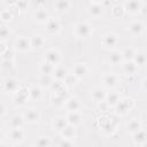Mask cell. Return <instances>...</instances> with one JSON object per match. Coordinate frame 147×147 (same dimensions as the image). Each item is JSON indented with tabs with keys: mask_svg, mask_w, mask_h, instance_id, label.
Returning <instances> with one entry per match:
<instances>
[{
	"mask_svg": "<svg viewBox=\"0 0 147 147\" xmlns=\"http://www.w3.org/2000/svg\"><path fill=\"white\" fill-rule=\"evenodd\" d=\"M140 8H141V2L139 0H129L125 3V9L131 14L138 13L140 10Z\"/></svg>",
	"mask_w": 147,
	"mask_h": 147,
	"instance_id": "11",
	"label": "cell"
},
{
	"mask_svg": "<svg viewBox=\"0 0 147 147\" xmlns=\"http://www.w3.org/2000/svg\"><path fill=\"white\" fill-rule=\"evenodd\" d=\"M23 118H24V121H26L28 123H36V122H38V119H39V113H38V110L34 109V108L28 109V111L24 113Z\"/></svg>",
	"mask_w": 147,
	"mask_h": 147,
	"instance_id": "7",
	"label": "cell"
},
{
	"mask_svg": "<svg viewBox=\"0 0 147 147\" xmlns=\"http://www.w3.org/2000/svg\"><path fill=\"white\" fill-rule=\"evenodd\" d=\"M88 13H90V15L93 16V17H100V16L103 14V8H102L101 5L94 3V5H92V6L90 7Z\"/></svg>",
	"mask_w": 147,
	"mask_h": 147,
	"instance_id": "18",
	"label": "cell"
},
{
	"mask_svg": "<svg viewBox=\"0 0 147 147\" xmlns=\"http://www.w3.org/2000/svg\"><path fill=\"white\" fill-rule=\"evenodd\" d=\"M1 17H2L3 21H9L10 17H11V14L9 13V10H3V11L1 13Z\"/></svg>",
	"mask_w": 147,
	"mask_h": 147,
	"instance_id": "36",
	"label": "cell"
},
{
	"mask_svg": "<svg viewBox=\"0 0 147 147\" xmlns=\"http://www.w3.org/2000/svg\"><path fill=\"white\" fill-rule=\"evenodd\" d=\"M5 113V106L2 102H0V115H2Z\"/></svg>",
	"mask_w": 147,
	"mask_h": 147,
	"instance_id": "37",
	"label": "cell"
},
{
	"mask_svg": "<svg viewBox=\"0 0 147 147\" xmlns=\"http://www.w3.org/2000/svg\"><path fill=\"white\" fill-rule=\"evenodd\" d=\"M67 122L68 124L70 125H77L82 122V116L78 111H68V115H67Z\"/></svg>",
	"mask_w": 147,
	"mask_h": 147,
	"instance_id": "10",
	"label": "cell"
},
{
	"mask_svg": "<svg viewBox=\"0 0 147 147\" xmlns=\"http://www.w3.org/2000/svg\"><path fill=\"white\" fill-rule=\"evenodd\" d=\"M45 42V39L41 37V36H33L31 39H30V44H31V47L36 48V49H39L40 47H42Z\"/></svg>",
	"mask_w": 147,
	"mask_h": 147,
	"instance_id": "21",
	"label": "cell"
},
{
	"mask_svg": "<svg viewBox=\"0 0 147 147\" xmlns=\"http://www.w3.org/2000/svg\"><path fill=\"white\" fill-rule=\"evenodd\" d=\"M93 32V26L87 22H80L75 26V34L79 38H87Z\"/></svg>",
	"mask_w": 147,
	"mask_h": 147,
	"instance_id": "1",
	"label": "cell"
},
{
	"mask_svg": "<svg viewBox=\"0 0 147 147\" xmlns=\"http://www.w3.org/2000/svg\"><path fill=\"white\" fill-rule=\"evenodd\" d=\"M56 8L59 9V10H65V9H68L69 8V1L68 0H57L56 1Z\"/></svg>",
	"mask_w": 147,
	"mask_h": 147,
	"instance_id": "31",
	"label": "cell"
},
{
	"mask_svg": "<svg viewBox=\"0 0 147 147\" xmlns=\"http://www.w3.org/2000/svg\"><path fill=\"white\" fill-rule=\"evenodd\" d=\"M17 87H18V83L13 78L7 79L5 83V90L8 92H15L17 90Z\"/></svg>",
	"mask_w": 147,
	"mask_h": 147,
	"instance_id": "23",
	"label": "cell"
},
{
	"mask_svg": "<svg viewBox=\"0 0 147 147\" xmlns=\"http://www.w3.org/2000/svg\"><path fill=\"white\" fill-rule=\"evenodd\" d=\"M122 54H123V59L132 60V59H133V56H134V54H136V52H134V49H133V48H126Z\"/></svg>",
	"mask_w": 147,
	"mask_h": 147,
	"instance_id": "33",
	"label": "cell"
},
{
	"mask_svg": "<svg viewBox=\"0 0 147 147\" xmlns=\"http://www.w3.org/2000/svg\"><path fill=\"white\" fill-rule=\"evenodd\" d=\"M106 95H107V93H106L105 88H102V87H95V88H93V91H91V98L96 102L103 101L106 99Z\"/></svg>",
	"mask_w": 147,
	"mask_h": 147,
	"instance_id": "8",
	"label": "cell"
},
{
	"mask_svg": "<svg viewBox=\"0 0 147 147\" xmlns=\"http://www.w3.org/2000/svg\"><path fill=\"white\" fill-rule=\"evenodd\" d=\"M102 82H103V85H105L106 87H114V86H116L117 83H118V77H117L115 74L109 72V74L103 75Z\"/></svg>",
	"mask_w": 147,
	"mask_h": 147,
	"instance_id": "6",
	"label": "cell"
},
{
	"mask_svg": "<svg viewBox=\"0 0 147 147\" xmlns=\"http://www.w3.org/2000/svg\"><path fill=\"white\" fill-rule=\"evenodd\" d=\"M61 133H62L63 138H65V139H68V140H71V139H74L75 136H76L75 126L69 124V125H67V126L61 131Z\"/></svg>",
	"mask_w": 147,
	"mask_h": 147,
	"instance_id": "17",
	"label": "cell"
},
{
	"mask_svg": "<svg viewBox=\"0 0 147 147\" xmlns=\"http://www.w3.org/2000/svg\"><path fill=\"white\" fill-rule=\"evenodd\" d=\"M87 71H88V68H87V65L85 63H77L72 69V72H74L72 75L75 77L82 78L87 74Z\"/></svg>",
	"mask_w": 147,
	"mask_h": 147,
	"instance_id": "9",
	"label": "cell"
},
{
	"mask_svg": "<svg viewBox=\"0 0 147 147\" xmlns=\"http://www.w3.org/2000/svg\"><path fill=\"white\" fill-rule=\"evenodd\" d=\"M142 29H144V25H142L140 22H134V23H132V24L130 25L129 31H130L133 36H138V34L141 33Z\"/></svg>",
	"mask_w": 147,
	"mask_h": 147,
	"instance_id": "22",
	"label": "cell"
},
{
	"mask_svg": "<svg viewBox=\"0 0 147 147\" xmlns=\"http://www.w3.org/2000/svg\"><path fill=\"white\" fill-rule=\"evenodd\" d=\"M36 145H38V146H48V145H51V140L47 137H41L36 141Z\"/></svg>",
	"mask_w": 147,
	"mask_h": 147,
	"instance_id": "34",
	"label": "cell"
},
{
	"mask_svg": "<svg viewBox=\"0 0 147 147\" xmlns=\"http://www.w3.org/2000/svg\"><path fill=\"white\" fill-rule=\"evenodd\" d=\"M134 134V138H133V140H134V142L137 144V145H140V146H142V145H145L146 144V132L144 131V130H139V131H137L136 133H133Z\"/></svg>",
	"mask_w": 147,
	"mask_h": 147,
	"instance_id": "19",
	"label": "cell"
},
{
	"mask_svg": "<svg viewBox=\"0 0 147 147\" xmlns=\"http://www.w3.org/2000/svg\"><path fill=\"white\" fill-rule=\"evenodd\" d=\"M105 100L108 103V106H115L118 102V100H119V95L117 93H115V92H110L109 94L106 95Z\"/></svg>",
	"mask_w": 147,
	"mask_h": 147,
	"instance_id": "24",
	"label": "cell"
},
{
	"mask_svg": "<svg viewBox=\"0 0 147 147\" xmlns=\"http://www.w3.org/2000/svg\"><path fill=\"white\" fill-rule=\"evenodd\" d=\"M141 129V123H140V121H138V119H131L129 123H127V125H126V130H127V132L129 133H136L137 131H139Z\"/></svg>",
	"mask_w": 147,
	"mask_h": 147,
	"instance_id": "16",
	"label": "cell"
},
{
	"mask_svg": "<svg viewBox=\"0 0 147 147\" xmlns=\"http://www.w3.org/2000/svg\"><path fill=\"white\" fill-rule=\"evenodd\" d=\"M1 140H2V134L0 133V141H1Z\"/></svg>",
	"mask_w": 147,
	"mask_h": 147,
	"instance_id": "38",
	"label": "cell"
},
{
	"mask_svg": "<svg viewBox=\"0 0 147 147\" xmlns=\"http://www.w3.org/2000/svg\"><path fill=\"white\" fill-rule=\"evenodd\" d=\"M109 60H110V62H111L113 64H118V63H121L122 60H123V54H122V52H119V51H114V52L110 54Z\"/></svg>",
	"mask_w": 147,
	"mask_h": 147,
	"instance_id": "25",
	"label": "cell"
},
{
	"mask_svg": "<svg viewBox=\"0 0 147 147\" xmlns=\"http://www.w3.org/2000/svg\"><path fill=\"white\" fill-rule=\"evenodd\" d=\"M53 71H54V65L49 64V63L46 62V61L40 65V72H41L42 75H51Z\"/></svg>",
	"mask_w": 147,
	"mask_h": 147,
	"instance_id": "28",
	"label": "cell"
},
{
	"mask_svg": "<svg viewBox=\"0 0 147 147\" xmlns=\"http://www.w3.org/2000/svg\"><path fill=\"white\" fill-rule=\"evenodd\" d=\"M102 42H103V46H105L106 48L114 47V46H116L117 42H118V37H117V34L109 32V33H107V34L103 36Z\"/></svg>",
	"mask_w": 147,
	"mask_h": 147,
	"instance_id": "5",
	"label": "cell"
},
{
	"mask_svg": "<svg viewBox=\"0 0 147 147\" xmlns=\"http://www.w3.org/2000/svg\"><path fill=\"white\" fill-rule=\"evenodd\" d=\"M123 70L126 75H133L137 70V64L133 63V62H126L124 65H123Z\"/></svg>",
	"mask_w": 147,
	"mask_h": 147,
	"instance_id": "27",
	"label": "cell"
},
{
	"mask_svg": "<svg viewBox=\"0 0 147 147\" xmlns=\"http://www.w3.org/2000/svg\"><path fill=\"white\" fill-rule=\"evenodd\" d=\"M46 31L48 33H56L59 30H60V24L54 18H48L46 21Z\"/></svg>",
	"mask_w": 147,
	"mask_h": 147,
	"instance_id": "12",
	"label": "cell"
},
{
	"mask_svg": "<svg viewBox=\"0 0 147 147\" xmlns=\"http://www.w3.org/2000/svg\"><path fill=\"white\" fill-rule=\"evenodd\" d=\"M132 60H134V63L137 65H142L146 62V56H145L144 53H136Z\"/></svg>",
	"mask_w": 147,
	"mask_h": 147,
	"instance_id": "30",
	"label": "cell"
},
{
	"mask_svg": "<svg viewBox=\"0 0 147 147\" xmlns=\"http://www.w3.org/2000/svg\"><path fill=\"white\" fill-rule=\"evenodd\" d=\"M10 34V31L7 26H0V39H6Z\"/></svg>",
	"mask_w": 147,
	"mask_h": 147,
	"instance_id": "35",
	"label": "cell"
},
{
	"mask_svg": "<svg viewBox=\"0 0 147 147\" xmlns=\"http://www.w3.org/2000/svg\"><path fill=\"white\" fill-rule=\"evenodd\" d=\"M133 105H134L133 100L126 98V99H123V100H118V102L115 106L117 107V113L119 115H125L133 107Z\"/></svg>",
	"mask_w": 147,
	"mask_h": 147,
	"instance_id": "2",
	"label": "cell"
},
{
	"mask_svg": "<svg viewBox=\"0 0 147 147\" xmlns=\"http://www.w3.org/2000/svg\"><path fill=\"white\" fill-rule=\"evenodd\" d=\"M23 123H24V118H23V116H20V115H15L10 119L11 127H22Z\"/></svg>",
	"mask_w": 147,
	"mask_h": 147,
	"instance_id": "26",
	"label": "cell"
},
{
	"mask_svg": "<svg viewBox=\"0 0 147 147\" xmlns=\"http://www.w3.org/2000/svg\"><path fill=\"white\" fill-rule=\"evenodd\" d=\"M54 76H55V78L57 79V80H64L65 79V77L68 76L67 75V70L64 69V68H56L54 71Z\"/></svg>",
	"mask_w": 147,
	"mask_h": 147,
	"instance_id": "29",
	"label": "cell"
},
{
	"mask_svg": "<svg viewBox=\"0 0 147 147\" xmlns=\"http://www.w3.org/2000/svg\"><path fill=\"white\" fill-rule=\"evenodd\" d=\"M52 125H53V129H54V130L61 132V131L68 125V122H67V118H65V117H61V116H59V117L54 118Z\"/></svg>",
	"mask_w": 147,
	"mask_h": 147,
	"instance_id": "13",
	"label": "cell"
},
{
	"mask_svg": "<svg viewBox=\"0 0 147 147\" xmlns=\"http://www.w3.org/2000/svg\"><path fill=\"white\" fill-rule=\"evenodd\" d=\"M80 102L77 98H71L67 101L65 103V107L68 109V111H78V109L80 108Z\"/></svg>",
	"mask_w": 147,
	"mask_h": 147,
	"instance_id": "15",
	"label": "cell"
},
{
	"mask_svg": "<svg viewBox=\"0 0 147 147\" xmlns=\"http://www.w3.org/2000/svg\"><path fill=\"white\" fill-rule=\"evenodd\" d=\"M31 47V44H30V39L28 37H18L15 41V48L20 52H25L28 49H30Z\"/></svg>",
	"mask_w": 147,
	"mask_h": 147,
	"instance_id": "4",
	"label": "cell"
},
{
	"mask_svg": "<svg viewBox=\"0 0 147 147\" xmlns=\"http://www.w3.org/2000/svg\"><path fill=\"white\" fill-rule=\"evenodd\" d=\"M33 18H34V21L38 22V23H46V21L48 20V16H47L46 10L39 9V10H37V13L33 15Z\"/></svg>",
	"mask_w": 147,
	"mask_h": 147,
	"instance_id": "20",
	"label": "cell"
},
{
	"mask_svg": "<svg viewBox=\"0 0 147 147\" xmlns=\"http://www.w3.org/2000/svg\"><path fill=\"white\" fill-rule=\"evenodd\" d=\"M60 57H61V56H60L59 51H56V49H54V48L48 49V51L45 52V61L48 62V63L52 64V65L57 64L59 61H60Z\"/></svg>",
	"mask_w": 147,
	"mask_h": 147,
	"instance_id": "3",
	"label": "cell"
},
{
	"mask_svg": "<svg viewBox=\"0 0 147 147\" xmlns=\"http://www.w3.org/2000/svg\"><path fill=\"white\" fill-rule=\"evenodd\" d=\"M29 95H30V96H31L33 100L39 99V98H40V95H41L40 88H39V87H32V88L29 91Z\"/></svg>",
	"mask_w": 147,
	"mask_h": 147,
	"instance_id": "32",
	"label": "cell"
},
{
	"mask_svg": "<svg viewBox=\"0 0 147 147\" xmlns=\"http://www.w3.org/2000/svg\"><path fill=\"white\" fill-rule=\"evenodd\" d=\"M10 139L15 142H20L21 140H23L24 131L22 130V127H13V130L10 131Z\"/></svg>",
	"mask_w": 147,
	"mask_h": 147,
	"instance_id": "14",
	"label": "cell"
}]
</instances>
